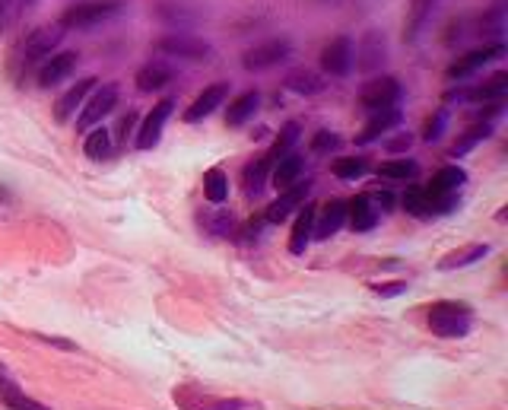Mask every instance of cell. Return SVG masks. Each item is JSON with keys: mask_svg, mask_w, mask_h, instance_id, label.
<instances>
[{"mask_svg": "<svg viewBox=\"0 0 508 410\" xmlns=\"http://www.w3.org/2000/svg\"><path fill=\"white\" fill-rule=\"evenodd\" d=\"M61 38H64L61 23H58V26H38V29L26 38L23 45L16 48L13 61H10V74L16 76V83H23L32 70L42 67V64L51 58L54 48L61 45Z\"/></svg>", "mask_w": 508, "mask_h": 410, "instance_id": "obj_1", "label": "cell"}, {"mask_svg": "<svg viewBox=\"0 0 508 410\" xmlns=\"http://www.w3.org/2000/svg\"><path fill=\"white\" fill-rule=\"evenodd\" d=\"M473 327V309L467 303H457V299H442V303L429 305V331L435 337H445V341H457V337H467Z\"/></svg>", "mask_w": 508, "mask_h": 410, "instance_id": "obj_2", "label": "cell"}, {"mask_svg": "<svg viewBox=\"0 0 508 410\" xmlns=\"http://www.w3.org/2000/svg\"><path fill=\"white\" fill-rule=\"evenodd\" d=\"M124 0H80V4H70L61 13V29H80L90 32L102 23H112L124 13Z\"/></svg>", "mask_w": 508, "mask_h": 410, "instance_id": "obj_3", "label": "cell"}, {"mask_svg": "<svg viewBox=\"0 0 508 410\" xmlns=\"http://www.w3.org/2000/svg\"><path fill=\"white\" fill-rule=\"evenodd\" d=\"M156 51L168 54V58H178V61H198V64H207L213 58L210 42L188 35V32H172V35H162L160 42H156Z\"/></svg>", "mask_w": 508, "mask_h": 410, "instance_id": "obj_4", "label": "cell"}, {"mask_svg": "<svg viewBox=\"0 0 508 410\" xmlns=\"http://www.w3.org/2000/svg\"><path fill=\"white\" fill-rule=\"evenodd\" d=\"M175 404L182 410H258L254 401H245V398H210L194 385L175 388Z\"/></svg>", "mask_w": 508, "mask_h": 410, "instance_id": "obj_5", "label": "cell"}, {"mask_svg": "<svg viewBox=\"0 0 508 410\" xmlns=\"http://www.w3.org/2000/svg\"><path fill=\"white\" fill-rule=\"evenodd\" d=\"M118 106V86L106 83V86H96L92 96H86L83 108H80V118H76V130H90L96 124H102V118L114 112Z\"/></svg>", "mask_w": 508, "mask_h": 410, "instance_id": "obj_6", "label": "cell"}, {"mask_svg": "<svg viewBox=\"0 0 508 410\" xmlns=\"http://www.w3.org/2000/svg\"><path fill=\"white\" fill-rule=\"evenodd\" d=\"M353 61H356L359 74L372 76L385 67L387 61V35L381 29H369L363 38H359L356 51H353Z\"/></svg>", "mask_w": 508, "mask_h": 410, "instance_id": "obj_7", "label": "cell"}, {"mask_svg": "<svg viewBox=\"0 0 508 410\" xmlns=\"http://www.w3.org/2000/svg\"><path fill=\"white\" fill-rule=\"evenodd\" d=\"M289 58H293V42H289V38H267V42H261V45L248 48V51L242 54V67L267 70L289 61Z\"/></svg>", "mask_w": 508, "mask_h": 410, "instance_id": "obj_8", "label": "cell"}, {"mask_svg": "<svg viewBox=\"0 0 508 410\" xmlns=\"http://www.w3.org/2000/svg\"><path fill=\"white\" fill-rule=\"evenodd\" d=\"M403 90L395 76H379V80H369L359 92V106L365 112H381V108H397Z\"/></svg>", "mask_w": 508, "mask_h": 410, "instance_id": "obj_9", "label": "cell"}, {"mask_svg": "<svg viewBox=\"0 0 508 410\" xmlns=\"http://www.w3.org/2000/svg\"><path fill=\"white\" fill-rule=\"evenodd\" d=\"M499 58H505V45L502 42H493V45H486V48H477V51H467L461 54L451 67H448V80H455V83H461V80H467L471 74H477L480 67H486V64H493L499 61Z\"/></svg>", "mask_w": 508, "mask_h": 410, "instance_id": "obj_10", "label": "cell"}, {"mask_svg": "<svg viewBox=\"0 0 508 410\" xmlns=\"http://www.w3.org/2000/svg\"><path fill=\"white\" fill-rule=\"evenodd\" d=\"M175 112V99H162L152 106V112L144 118V124L137 128V150H152V146L162 140V130H166V122Z\"/></svg>", "mask_w": 508, "mask_h": 410, "instance_id": "obj_11", "label": "cell"}, {"mask_svg": "<svg viewBox=\"0 0 508 410\" xmlns=\"http://www.w3.org/2000/svg\"><path fill=\"white\" fill-rule=\"evenodd\" d=\"M309 191H311L309 178H299L296 185H289L286 191H280V198H277L270 207H267L264 220H267V223H283V220H289V217H293V213H296L299 207L305 204Z\"/></svg>", "mask_w": 508, "mask_h": 410, "instance_id": "obj_12", "label": "cell"}, {"mask_svg": "<svg viewBox=\"0 0 508 410\" xmlns=\"http://www.w3.org/2000/svg\"><path fill=\"white\" fill-rule=\"evenodd\" d=\"M152 10H156V20L172 32H188L200 23L198 10H191L188 4H182V0H160Z\"/></svg>", "mask_w": 508, "mask_h": 410, "instance_id": "obj_13", "label": "cell"}, {"mask_svg": "<svg viewBox=\"0 0 508 410\" xmlns=\"http://www.w3.org/2000/svg\"><path fill=\"white\" fill-rule=\"evenodd\" d=\"M226 99H229V83H226V80H223V83H210L204 92H200L198 99L184 108V122H188V124L204 122V118H210V114L216 112L220 106H226Z\"/></svg>", "mask_w": 508, "mask_h": 410, "instance_id": "obj_14", "label": "cell"}, {"mask_svg": "<svg viewBox=\"0 0 508 410\" xmlns=\"http://www.w3.org/2000/svg\"><path fill=\"white\" fill-rule=\"evenodd\" d=\"M0 404L7 410H51L48 404L26 395L23 388H20V382L10 375V369L4 363H0Z\"/></svg>", "mask_w": 508, "mask_h": 410, "instance_id": "obj_15", "label": "cell"}, {"mask_svg": "<svg viewBox=\"0 0 508 410\" xmlns=\"http://www.w3.org/2000/svg\"><path fill=\"white\" fill-rule=\"evenodd\" d=\"M76 64H80V54L76 51L51 54V58L38 67V86H42V90H51V86L64 83V80L76 70Z\"/></svg>", "mask_w": 508, "mask_h": 410, "instance_id": "obj_16", "label": "cell"}, {"mask_svg": "<svg viewBox=\"0 0 508 410\" xmlns=\"http://www.w3.org/2000/svg\"><path fill=\"white\" fill-rule=\"evenodd\" d=\"M321 70L327 76H347L353 70V42L347 35L324 45V51H321Z\"/></svg>", "mask_w": 508, "mask_h": 410, "instance_id": "obj_17", "label": "cell"}, {"mask_svg": "<svg viewBox=\"0 0 508 410\" xmlns=\"http://www.w3.org/2000/svg\"><path fill=\"white\" fill-rule=\"evenodd\" d=\"M435 10H439V0H413V4H410L407 26H403V38H407V45H417L419 38H423V32L433 26Z\"/></svg>", "mask_w": 508, "mask_h": 410, "instance_id": "obj_18", "label": "cell"}, {"mask_svg": "<svg viewBox=\"0 0 508 410\" xmlns=\"http://www.w3.org/2000/svg\"><path fill=\"white\" fill-rule=\"evenodd\" d=\"M343 223H347V201H331V204H324V210L315 213V233H311V239L324 242V239L340 233Z\"/></svg>", "mask_w": 508, "mask_h": 410, "instance_id": "obj_19", "label": "cell"}, {"mask_svg": "<svg viewBox=\"0 0 508 410\" xmlns=\"http://www.w3.org/2000/svg\"><path fill=\"white\" fill-rule=\"evenodd\" d=\"M92 90H96V76H83L80 83H74L61 99H58V106H54V118H58V122H70L76 114V108H83L86 96H90Z\"/></svg>", "mask_w": 508, "mask_h": 410, "instance_id": "obj_20", "label": "cell"}, {"mask_svg": "<svg viewBox=\"0 0 508 410\" xmlns=\"http://www.w3.org/2000/svg\"><path fill=\"white\" fill-rule=\"evenodd\" d=\"M302 172H305V156L293 150V153H286V156H280L277 166L270 169V185L277 191H286L289 185H296L299 178H302Z\"/></svg>", "mask_w": 508, "mask_h": 410, "instance_id": "obj_21", "label": "cell"}, {"mask_svg": "<svg viewBox=\"0 0 508 410\" xmlns=\"http://www.w3.org/2000/svg\"><path fill=\"white\" fill-rule=\"evenodd\" d=\"M315 204H302L299 207V217L293 223V233H289V251L293 255H305L311 245V233H315Z\"/></svg>", "mask_w": 508, "mask_h": 410, "instance_id": "obj_22", "label": "cell"}, {"mask_svg": "<svg viewBox=\"0 0 508 410\" xmlns=\"http://www.w3.org/2000/svg\"><path fill=\"white\" fill-rule=\"evenodd\" d=\"M347 220L353 226V233H372L379 226V210L369 201V194H359L347 204Z\"/></svg>", "mask_w": 508, "mask_h": 410, "instance_id": "obj_23", "label": "cell"}, {"mask_svg": "<svg viewBox=\"0 0 508 410\" xmlns=\"http://www.w3.org/2000/svg\"><path fill=\"white\" fill-rule=\"evenodd\" d=\"M401 108H381V112H372V118H369V124H365V130L356 137V144L365 146V144H375L379 137H385L391 128H397L401 124Z\"/></svg>", "mask_w": 508, "mask_h": 410, "instance_id": "obj_24", "label": "cell"}, {"mask_svg": "<svg viewBox=\"0 0 508 410\" xmlns=\"http://www.w3.org/2000/svg\"><path fill=\"white\" fill-rule=\"evenodd\" d=\"M258 108H261V92L258 90L242 92V96H236V99L229 102L226 124H229V128H242V124H248L251 118H254V112H258Z\"/></svg>", "mask_w": 508, "mask_h": 410, "instance_id": "obj_25", "label": "cell"}, {"mask_svg": "<svg viewBox=\"0 0 508 410\" xmlns=\"http://www.w3.org/2000/svg\"><path fill=\"white\" fill-rule=\"evenodd\" d=\"M467 182V172L461 166H442L439 172L433 175V182L426 185V191L433 194V198H442V194H457Z\"/></svg>", "mask_w": 508, "mask_h": 410, "instance_id": "obj_26", "label": "cell"}, {"mask_svg": "<svg viewBox=\"0 0 508 410\" xmlns=\"http://www.w3.org/2000/svg\"><path fill=\"white\" fill-rule=\"evenodd\" d=\"M505 92H508V74L499 70V74H493L486 83L473 86V90H464V102H502Z\"/></svg>", "mask_w": 508, "mask_h": 410, "instance_id": "obj_27", "label": "cell"}, {"mask_svg": "<svg viewBox=\"0 0 508 410\" xmlns=\"http://www.w3.org/2000/svg\"><path fill=\"white\" fill-rule=\"evenodd\" d=\"M270 169H273V162L267 160V156H258L254 162L245 166L242 182H245V194H248V198H258L261 191L267 188V182H270Z\"/></svg>", "mask_w": 508, "mask_h": 410, "instance_id": "obj_28", "label": "cell"}, {"mask_svg": "<svg viewBox=\"0 0 508 410\" xmlns=\"http://www.w3.org/2000/svg\"><path fill=\"white\" fill-rule=\"evenodd\" d=\"M168 83H172V70L160 61H152V64H146V67L137 70V90L140 92H160V90H166Z\"/></svg>", "mask_w": 508, "mask_h": 410, "instance_id": "obj_29", "label": "cell"}, {"mask_svg": "<svg viewBox=\"0 0 508 410\" xmlns=\"http://www.w3.org/2000/svg\"><path fill=\"white\" fill-rule=\"evenodd\" d=\"M327 80H321V74H315V70H293V74L286 76V90L296 92V96H318V92H324Z\"/></svg>", "mask_w": 508, "mask_h": 410, "instance_id": "obj_30", "label": "cell"}, {"mask_svg": "<svg viewBox=\"0 0 508 410\" xmlns=\"http://www.w3.org/2000/svg\"><path fill=\"white\" fill-rule=\"evenodd\" d=\"M489 255V245L486 242H473L467 245V248H457L451 251V255H445V258L439 261V271H457V267H471L477 264L480 258H486Z\"/></svg>", "mask_w": 508, "mask_h": 410, "instance_id": "obj_31", "label": "cell"}, {"mask_svg": "<svg viewBox=\"0 0 508 410\" xmlns=\"http://www.w3.org/2000/svg\"><path fill=\"white\" fill-rule=\"evenodd\" d=\"M401 204H403V210H407L410 217H419V220L433 217V194L426 191V185H410V188L403 191Z\"/></svg>", "mask_w": 508, "mask_h": 410, "instance_id": "obj_32", "label": "cell"}, {"mask_svg": "<svg viewBox=\"0 0 508 410\" xmlns=\"http://www.w3.org/2000/svg\"><path fill=\"white\" fill-rule=\"evenodd\" d=\"M198 223L210 236H232V233H236V217L229 210H200Z\"/></svg>", "mask_w": 508, "mask_h": 410, "instance_id": "obj_33", "label": "cell"}, {"mask_svg": "<svg viewBox=\"0 0 508 410\" xmlns=\"http://www.w3.org/2000/svg\"><path fill=\"white\" fill-rule=\"evenodd\" d=\"M299 137H302V124H299V122L283 124V128H280V134H277V140H273L270 153H267V160H270V162H277V160H280V156H286V153H293V150H296V144H299Z\"/></svg>", "mask_w": 508, "mask_h": 410, "instance_id": "obj_34", "label": "cell"}, {"mask_svg": "<svg viewBox=\"0 0 508 410\" xmlns=\"http://www.w3.org/2000/svg\"><path fill=\"white\" fill-rule=\"evenodd\" d=\"M379 175L381 178H391V182H413L419 175V166H417V160H410V156H397V160L381 162Z\"/></svg>", "mask_w": 508, "mask_h": 410, "instance_id": "obj_35", "label": "cell"}, {"mask_svg": "<svg viewBox=\"0 0 508 410\" xmlns=\"http://www.w3.org/2000/svg\"><path fill=\"white\" fill-rule=\"evenodd\" d=\"M369 160L365 156H340V160L331 166V172L340 178V182H359V178H365L369 175Z\"/></svg>", "mask_w": 508, "mask_h": 410, "instance_id": "obj_36", "label": "cell"}, {"mask_svg": "<svg viewBox=\"0 0 508 410\" xmlns=\"http://www.w3.org/2000/svg\"><path fill=\"white\" fill-rule=\"evenodd\" d=\"M204 198L210 204H223L229 198V175L223 169H207L204 172Z\"/></svg>", "mask_w": 508, "mask_h": 410, "instance_id": "obj_37", "label": "cell"}, {"mask_svg": "<svg viewBox=\"0 0 508 410\" xmlns=\"http://www.w3.org/2000/svg\"><path fill=\"white\" fill-rule=\"evenodd\" d=\"M86 156L90 160H106L108 153H112V134H108V128H102V124H96V128L86 134V144H83Z\"/></svg>", "mask_w": 508, "mask_h": 410, "instance_id": "obj_38", "label": "cell"}, {"mask_svg": "<svg viewBox=\"0 0 508 410\" xmlns=\"http://www.w3.org/2000/svg\"><path fill=\"white\" fill-rule=\"evenodd\" d=\"M493 137V124L483 122V124H473V128H467L461 134V140L455 144V150H451V156H464V153H471L473 146L480 144V140H489Z\"/></svg>", "mask_w": 508, "mask_h": 410, "instance_id": "obj_39", "label": "cell"}, {"mask_svg": "<svg viewBox=\"0 0 508 410\" xmlns=\"http://www.w3.org/2000/svg\"><path fill=\"white\" fill-rule=\"evenodd\" d=\"M502 29H505V13H502V4H496L489 13L480 16V35H489V38H499Z\"/></svg>", "mask_w": 508, "mask_h": 410, "instance_id": "obj_40", "label": "cell"}, {"mask_svg": "<svg viewBox=\"0 0 508 410\" xmlns=\"http://www.w3.org/2000/svg\"><path fill=\"white\" fill-rule=\"evenodd\" d=\"M343 146V140L334 134V130H318V134L311 137V153L315 156H331Z\"/></svg>", "mask_w": 508, "mask_h": 410, "instance_id": "obj_41", "label": "cell"}, {"mask_svg": "<svg viewBox=\"0 0 508 410\" xmlns=\"http://www.w3.org/2000/svg\"><path fill=\"white\" fill-rule=\"evenodd\" d=\"M445 128H448V108L442 106L439 112L426 122V128H423V140L426 144H435V140H442V134H445Z\"/></svg>", "mask_w": 508, "mask_h": 410, "instance_id": "obj_42", "label": "cell"}, {"mask_svg": "<svg viewBox=\"0 0 508 410\" xmlns=\"http://www.w3.org/2000/svg\"><path fill=\"white\" fill-rule=\"evenodd\" d=\"M407 289H410V283L397 280V283H387V287H381V283H375V287H372V293H375V296H381V299H395V296H403Z\"/></svg>", "mask_w": 508, "mask_h": 410, "instance_id": "obj_43", "label": "cell"}, {"mask_svg": "<svg viewBox=\"0 0 508 410\" xmlns=\"http://www.w3.org/2000/svg\"><path fill=\"white\" fill-rule=\"evenodd\" d=\"M20 7H23V0H0V29L7 23H13V16L20 13Z\"/></svg>", "mask_w": 508, "mask_h": 410, "instance_id": "obj_44", "label": "cell"}, {"mask_svg": "<svg viewBox=\"0 0 508 410\" xmlns=\"http://www.w3.org/2000/svg\"><path fill=\"white\" fill-rule=\"evenodd\" d=\"M369 201H372V204H379V207H375L379 213H391V210H395V204H397V198L391 194V191H379V194H372Z\"/></svg>", "mask_w": 508, "mask_h": 410, "instance_id": "obj_45", "label": "cell"}, {"mask_svg": "<svg viewBox=\"0 0 508 410\" xmlns=\"http://www.w3.org/2000/svg\"><path fill=\"white\" fill-rule=\"evenodd\" d=\"M410 144H413V137H410V134H401V137H397V140H391V144H387V150H391V153H407V150H410Z\"/></svg>", "mask_w": 508, "mask_h": 410, "instance_id": "obj_46", "label": "cell"}, {"mask_svg": "<svg viewBox=\"0 0 508 410\" xmlns=\"http://www.w3.org/2000/svg\"><path fill=\"white\" fill-rule=\"evenodd\" d=\"M134 128H137V114H124L121 118V124H118V130H121V140H128V134H134Z\"/></svg>", "mask_w": 508, "mask_h": 410, "instance_id": "obj_47", "label": "cell"}, {"mask_svg": "<svg viewBox=\"0 0 508 410\" xmlns=\"http://www.w3.org/2000/svg\"><path fill=\"white\" fill-rule=\"evenodd\" d=\"M318 4H324V7H331V4H340V0H318Z\"/></svg>", "mask_w": 508, "mask_h": 410, "instance_id": "obj_48", "label": "cell"}]
</instances>
